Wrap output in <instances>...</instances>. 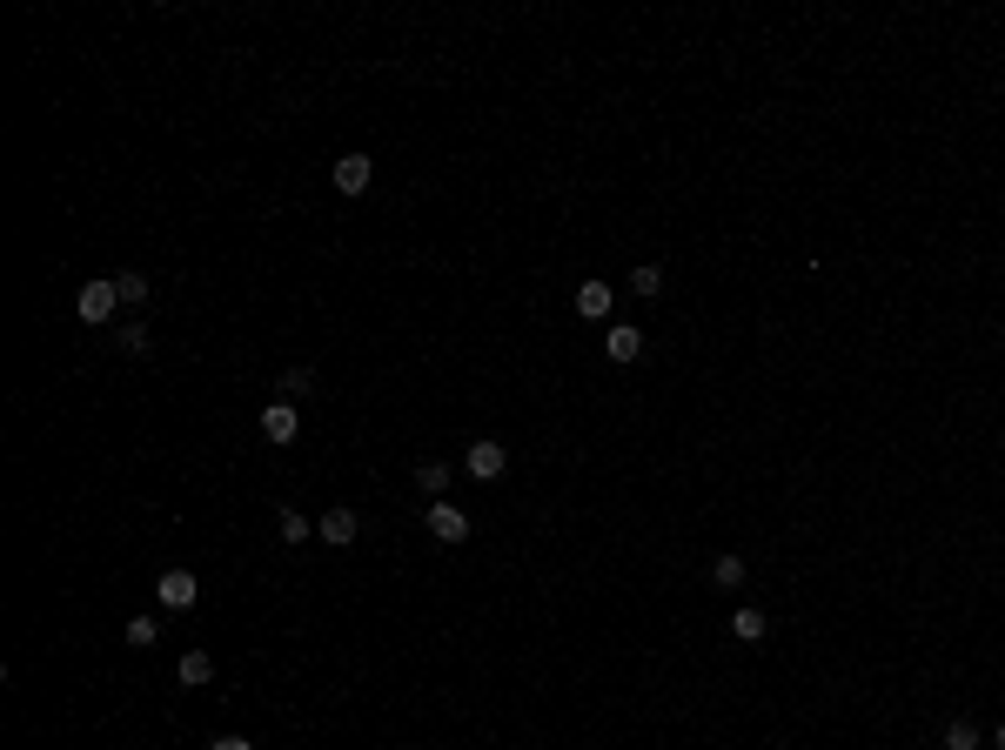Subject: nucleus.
<instances>
[{"mask_svg":"<svg viewBox=\"0 0 1005 750\" xmlns=\"http://www.w3.org/2000/svg\"><path fill=\"white\" fill-rule=\"evenodd\" d=\"M275 530H282V543H289V550H302V543H309V516H302V509H282V516H275Z\"/></svg>","mask_w":1005,"mask_h":750,"instance_id":"ddd939ff","label":"nucleus"},{"mask_svg":"<svg viewBox=\"0 0 1005 750\" xmlns=\"http://www.w3.org/2000/svg\"><path fill=\"white\" fill-rule=\"evenodd\" d=\"M175 677H181V684H188V690H201V684H208V677H215V657H208V650H188V657L175 663Z\"/></svg>","mask_w":1005,"mask_h":750,"instance_id":"f8f14e48","label":"nucleus"},{"mask_svg":"<svg viewBox=\"0 0 1005 750\" xmlns=\"http://www.w3.org/2000/svg\"><path fill=\"white\" fill-rule=\"evenodd\" d=\"M369 181H376V161L369 155H335V188L342 195H362Z\"/></svg>","mask_w":1005,"mask_h":750,"instance_id":"0eeeda50","label":"nucleus"},{"mask_svg":"<svg viewBox=\"0 0 1005 750\" xmlns=\"http://www.w3.org/2000/svg\"><path fill=\"white\" fill-rule=\"evenodd\" d=\"M603 349H610V362H637V355H644V329H637V322H617V329L603 335Z\"/></svg>","mask_w":1005,"mask_h":750,"instance_id":"1a4fd4ad","label":"nucleus"},{"mask_svg":"<svg viewBox=\"0 0 1005 750\" xmlns=\"http://www.w3.org/2000/svg\"><path fill=\"white\" fill-rule=\"evenodd\" d=\"M711 576L724 583V590H737V583H744V556H717V563H711Z\"/></svg>","mask_w":1005,"mask_h":750,"instance_id":"aec40b11","label":"nucleus"},{"mask_svg":"<svg viewBox=\"0 0 1005 750\" xmlns=\"http://www.w3.org/2000/svg\"><path fill=\"white\" fill-rule=\"evenodd\" d=\"M356 536H362V516H356V509H342V503L315 523V543H329V550H349Z\"/></svg>","mask_w":1005,"mask_h":750,"instance_id":"7ed1b4c3","label":"nucleus"},{"mask_svg":"<svg viewBox=\"0 0 1005 750\" xmlns=\"http://www.w3.org/2000/svg\"><path fill=\"white\" fill-rule=\"evenodd\" d=\"M731 637H737V643H764V637H771V617H764V610H751V603H744V610H737V617H731Z\"/></svg>","mask_w":1005,"mask_h":750,"instance_id":"9d476101","label":"nucleus"},{"mask_svg":"<svg viewBox=\"0 0 1005 750\" xmlns=\"http://www.w3.org/2000/svg\"><path fill=\"white\" fill-rule=\"evenodd\" d=\"M938 744H945V750H979V724H965V717H952Z\"/></svg>","mask_w":1005,"mask_h":750,"instance_id":"4468645a","label":"nucleus"},{"mask_svg":"<svg viewBox=\"0 0 1005 750\" xmlns=\"http://www.w3.org/2000/svg\"><path fill=\"white\" fill-rule=\"evenodd\" d=\"M309 396H315V369H309V362L282 369V382H275V402H289V409H295V402H309Z\"/></svg>","mask_w":1005,"mask_h":750,"instance_id":"6e6552de","label":"nucleus"},{"mask_svg":"<svg viewBox=\"0 0 1005 750\" xmlns=\"http://www.w3.org/2000/svg\"><path fill=\"white\" fill-rule=\"evenodd\" d=\"M114 309H121V288H114V282H101V275H94V282L81 288V295H74V315H81V322H108Z\"/></svg>","mask_w":1005,"mask_h":750,"instance_id":"f03ea898","label":"nucleus"},{"mask_svg":"<svg viewBox=\"0 0 1005 750\" xmlns=\"http://www.w3.org/2000/svg\"><path fill=\"white\" fill-rule=\"evenodd\" d=\"M423 530L436 536V543H469V516H463V509H456V503H429Z\"/></svg>","mask_w":1005,"mask_h":750,"instance_id":"20e7f679","label":"nucleus"},{"mask_svg":"<svg viewBox=\"0 0 1005 750\" xmlns=\"http://www.w3.org/2000/svg\"><path fill=\"white\" fill-rule=\"evenodd\" d=\"M630 288H637V295H657V288H664V268H657V262L630 268Z\"/></svg>","mask_w":1005,"mask_h":750,"instance_id":"a211bd4d","label":"nucleus"},{"mask_svg":"<svg viewBox=\"0 0 1005 750\" xmlns=\"http://www.w3.org/2000/svg\"><path fill=\"white\" fill-rule=\"evenodd\" d=\"M121 349H128V355H148V349H155V335H148V322H128V329H121Z\"/></svg>","mask_w":1005,"mask_h":750,"instance_id":"6ab92c4d","label":"nucleus"},{"mask_svg":"<svg viewBox=\"0 0 1005 750\" xmlns=\"http://www.w3.org/2000/svg\"><path fill=\"white\" fill-rule=\"evenodd\" d=\"M992 750H1005V724H999V737H992Z\"/></svg>","mask_w":1005,"mask_h":750,"instance_id":"4be33fe9","label":"nucleus"},{"mask_svg":"<svg viewBox=\"0 0 1005 750\" xmlns=\"http://www.w3.org/2000/svg\"><path fill=\"white\" fill-rule=\"evenodd\" d=\"M577 315L603 322V315H610V282H577Z\"/></svg>","mask_w":1005,"mask_h":750,"instance_id":"9b49d317","label":"nucleus"},{"mask_svg":"<svg viewBox=\"0 0 1005 750\" xmlns=\"http://www.w3.org/2000/svg\"><path fill=\"white\" fill-rule=\"evenodd\" d=\"M416 489H423V496H443V489H449V463H423V469H416Z\"/></svg>","mask_w":1005,"mask_h":750,"instance_id":"2eb2a0df","label":"nucleus"},{"mask_svg":"<svg viewBox=\"0 0 1005 750\" xmlns=\"http://www.w3.org/2000/svg\"><path fill=\"white\" fill-rule=\"evenodd\" d=\"M463 469H469V476H476V483H496V476L510 469V449H503V442H469Z\"/></svg>","mask_w":1005,"mask_h":750,"instance_id":"39448f33","label":"nucleus"},{"mask_svg":"<svg viewBox=\"0 0 1005 750\" xmlns=\"http://www.w3.org/2000/svg\"><path fill=\"white\" fill-rule=\"evenodd\" d=\"M295 436H302V416H295L289 402H268V409H262V442H275V449H289Z\"/></svg>","mask_w":1005,"mask_h":750,"instance_id":"423d86ee","label":"nucleus"},{"mask_svg":"<svg viewBox=\"0 0 1005 750\" xmlns=\"http://www.w3.org/2000/svg\"><path fill=\"white\" fill-rule=\"evenodd\" d=\"M155 603H161V610H175V617H181V610H195V603H201V576L195 570H161Z\"/></svg>","mask_w":1005,"mask_h":750,"instance_id":"f257e3e1","label":"nucleus"},{"mask_svg":"<svg viewBox=\"0 0 1005 750\" xmlns=\"http://www.w3.org/2000/svg\"><path fill=\"white\" fill-rule=\"evenodd\" d=\"M208 750H255V744H248V737H215Z\"/></svg>","mask_w":1005,"mask_h":750,"instance_id":"412c9836","label":"nucleus"},{"mask_svg":"<svg viewBox=\"0 0 1005 750\" xmlns=\"http://www.w3.org/2000/svg\"><path fill=\"white\" fill-rule=\"evenodd\" d=\"M121 637H128L134 650H155V643H161V630H155V617H134L128 630H121Z\"/></svg>","mask_w":1005,"mask_h":750,"instance_id":"f3484780","label":"nucleus"},{"mask_svg":"<svg viewBox=\"0 0 1005 750\" xmlns=\"http://www.w3.org/2000/svg\"><path fill=\"white\" fill-rule=\"evenodd\" d=\"M114 288H121V302H128V309L148 302V275H134V268H128V275H114Z\"/></svg>","mask_w":1005,"mask_h":750,"instance_id":"dca6fc26","label":"nucleus"}]
</instances>
